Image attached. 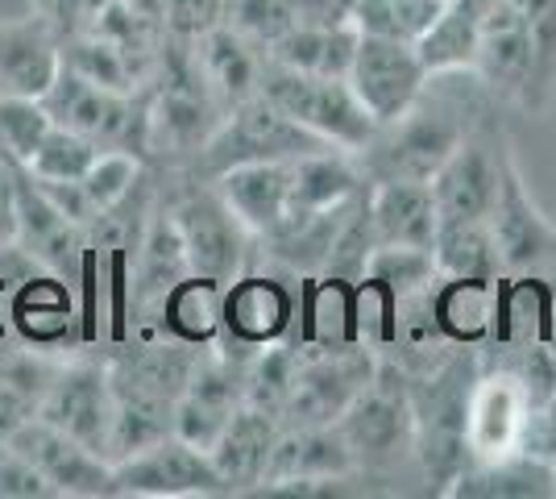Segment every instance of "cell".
Instances as JSON below:
<instances>
[{
    "mask_svg": "<svg viewBox=\"0 0 556 499\" xmlns=\"http://www.w3.org/2000/svg\"><path fill=\"white\" fill-rule=\"evenodd\" d=\"M453 79L457 72L428 75L416 104L374 134V142L362 150L366 175L374 184H382V179L428 184L437 175V166L469 138V113L478 109L482 79L473 75L469 88H453Z\"/></svg>",
    "mask_w": 556,
    "mask_h": 499,
    "instance_id": "6da1fadb",
    "label": "cell"
},
{
    "mask_svg": "<svg viewBox=\"0 0 556 499\" xmlns=\"http://www.w3.org/2000/svg\"><path fill=\"white\" fill-rule=\"evenodd\" d=\"M200 350L166 341L154 333V341L129 346L109 362L113 383V462L146 450L175 433V404L184 396L187 379L195 371Z\"/></svg>",
    "mask_w": 556,
    "mask_h": 499,
    "instance_id": "7a4b0ae2",
    "label": "cell"
},
{
    "mask_svg": "<svg viewBox=\"0 0 556 499\" xmlns=\"http://www.w3.org/2000/svg\"><path fill=\"white\" fill-rule=\"evenodd\" d=\"M478 358L465 346L437 362L432 371L407 375V404H412V450L424 462V475L441 491L469 466V446H465V412H469V391L478 379Z\"/></svg>",
    "mask_w": 556,
    "mask_h": 499,
    "instance_id": "3957f363",
    "label": "cell"
},
{
    "mask_svg": "<svg viewBox=\"0 0 556 499\" xmlns=\"http://www.w3.org/2000/svg\"><path fill=\"white\" fill-rule=\"evenodd\" d=\"M262 96H270L307 134H316L320 142H328L332 150H345V154H362L378 134V121L357 100L349 75H312L278 67L266 79Z\"/></svg>",
    "mask_w": 556,
    "mask_h": 499,
    "instance_id": "277c9868",
    "label": "cell"
},
{
    "mask_svg": "<svg viewBox=\"0 0 556 499\" xmlns=\"http://www.w3.org/2000/svg\"><path fill=\"white\" fill-rule=\"evenodd\" d=\"M374 375H378V354L370 346L300 350L282 421L287 425H337L349 404L374 383Z\"/></svg>",
    "mask_w": 556,
    "mask_h": 499,
    "instance_id": "5b68a950",
    "label": "cell"
},
{
    "mask_svg": "<svg viewBox=\"0 0 556 499\" xmlns=\"http://www.w3.org/2000/svg\"><path fill=\"white\" fill-rule=\"evenodd\" d=\"M316 134H307L300 121L287 117L270 96L241 100L232 109V117L216 129L204 146V166L212 175L232 171L245 163H278V159H300L312 150H325Z\"/></svg>",
    "mask_w": 556,
    "mask_h": 499,
    "instance_id": "8992f818",
    "label": "cell"
},
{
    "mask_svg": "<svg viewBox=\"0 0 556 499\" xmlns=\"http://www.w3.org/2000/svg\"><path fill=\"white\" fill-rule=\"evenodd\" d=\"M490 229L498 241L503 275H556V225L532 200L510 154L498 159V200L490 213Z\"/></svg>",
    "mask_w": 556,
    "mask_h": 499,
    "instance_id": "52a82bcc",
    "label": "cell"
},
{
    "mask_svg": "<svg viewBox=\"0 0 556 499\" xmlns=\"http://www.w3.org/2000/svg\"><path fill=\"white\" fill-rule=\"evenodd\" d=\"M109 496H229V487H225L220 471L212 466L208 450H195V446H187L184 437L170 433L163 441L113 462Z\"/></svg>",
    "mask_w": 556,
    "mask_h": 499,
    "instance_id": "ba28073f",
    "label": "cell"
},
{
    "mask_svg": "<svg viewBox=\"0 0 556 499\" xmlns=\"http://www.w3.org/2000/svg\"><path fill=\"white\" fill-rule=\"evenodd\" d=\"M295 304H300V291L287 284V279L262 275V271H241L237 279L225 284L216 346L220 350L237 346V354H257L266 346L291 341Z\"/></svg>",
    "mask_w": 556,
    "mask_h": 499,
    "instance_id": "9c48e42d",
    "label": "cell"
},
{
    "mask_svg": "<svg viewBox=\"0 0 556 499\" xmlns=\"http://www.w3.org/2000/svg\"><path fill=\"white\" fill-rule=\"evenodd\" d=\"M38 416L79 446L113 462V383L100 362H63L54 366Z\"/></svg>",
    "mask_w": 556,
    "mask_h": 499,
    "instance_id": "30bf717a",
    "label": "cell"
},
{
    "mask_svg": "<svg viewBox=\"0 0 556 499\" xmlns=\"http://www.w3.org/2000/svg\"><path fill=\"white\" fill-rule=\"evenodd\" d=\"M349 84H353L357 100L366 104V113L382 129V125L403 117L419 100L424 84H428V67H424V59H419V50L412 42L357 34L353 63H349Z\"/></svg>",
    "mask_w": 556,
    "mask_h": 499,
    "instance_id": "8fae6325",
    "label": "cell"
},
{
    "mask_svg": "<svg viewBox=\"0 0 556 499\" xmlns=\"http://www.w3.org/2000/svg\"><path fill=\"white\" fill-rule=\"evenodd\" d=\"M337 433L345 437L349 453L362 462H382L399 453V446H412V404H407V375L399 366L378 362L374 383L349 404L337 421Z\"/></svg>",
    "mask_w": 556,
    "mask_h": 499,
    "instance_id": "7c38bea8",
    "label": "cell"
},
{
    "mask_svg": "<svg viewBox=\"0 0 556 499\" xmlns=\"http://www.w3.org/2000/svg\"><path fill=\"white\" fill-rule=\"evenodd\" d=\"M175 225L184 234L187 262L195 275H208L216 284H229L245 266V246L250 229L232 216V209L220 200V191H191L175 209Z\"/></svg>",
    "mask_w": 556,
    "mask_h": 499,
    "instance_id": "4fadbf2b",
    "label": "cell"
},
{
    "mask_svg": "<svg viewBox=\"0 0 556 499\" xmlns=\"http://www.w3.org/2000/svg\"><path fill=\"white\" fill-rule=\"evenodd\" d=\"M241 404H245V366H237L229 354L204 358L200 350L195 371L175 404V437H184L195 450H212Z\"/></svg>",
    "mask_w": 556,
    "mask_h": 499,
    "instance_id": "5bb4252c",
    "label": "cell"
},
{
    "mask_svg": "<svg viewBox=\"0 0 556 499\" xmlns=\"http://www.w3.org/2000/svg\"><path fill=\"white\" fill-rule=\"evenodd\" d=\"M42 104L54 117V125H67L75 134L92 138L100 150H129L125 142L134 134V117H129L134 109H129L125 92L104 88L63 63V72L54 75V84L42 92Z\"/></svg>",
    "mask_w": 556,
    "mask_h": 499,
    "instance_id": "9a60e30c",
    "label": "cell"
},
{
    "mask_svg": "<svg viewBox=\"0 0 556 499\" xmlns=\"http://www.w3.org/2000/svg\"><path fill=\"white\" fill-rule=\"evenodd\" d=\"M532 404L519 391V383L482 366L473 391H469V412H465V446L469 462H498L507 453L523 450V433H528Z\"/></svg>",
    "mask_w": 556,
    "mask_h": 499,
    "instance_id": "2e32d148",
    "label": "cell"
},
{
    "mask_svg": "<svg viewBox=\"0 0 556 499\" xmlns=\"http://www.w3.org/2000/svg\"><path fill=\"white\" fill-rule=\"evenodd\" d=\"M79 333V304L67 275L34 266L13 287V341L38 354H59L75 346Z\"/></svg>",
    "mask_w": 556,
    "mask_h": 499,
    "instance_id": "e0dca14e",
    "label": "cell"
},
{
    "mask_svg": "<svg viewBox=\"0 0 556 499\" xmlns=\"http://www.w3.org/2000/svg\"><path fill=\"white\" fill-rule=\"evenodd\" d=\"M532 22L519 0H494L478 34V54H473V75L482 79L486 92L523 96L532 88Z\"/></svg>",
    "mask_w": 556,
    "mask_h": 499,
    "instance_id": "ac0fdd59",
    "label": "cell"
},
{
    "mask_svg": "<svg viewBox=\"0 0 556 499\" xmlns=\"http://www.w3.org/2000/svg\"><path fill=\"white\" fill-rule=\"evenodd\" d=\"M4 441H13V446L42 471V478L54 487V496H109L113 462L92 453L88 446H79L75 437L59 433L54 425H47L42 416L25 421V425L17 428L13 437H4Z\"/></svg>",
    "mask_w": 556,
    "mask_h": 499,
    "instance_id": "d6986e66",
    "label": "cell"
},
{
    "mask_svg": "<svg viewBox=\"0 0 556 499\" xmlns=\"http://www.w3.org/2000/svg\"><path fill=\"white\" fill-rule=\"evenodd\" d=\"M357 471L337 425H282L270 453L262 487H312V483H341Z\"/></svg>",
    "mask_w": 556,
    "mask_h": 499,
    "instance_id": "ffe728a7",
    "label": "cell"
},
{
    "mask_svg": "<svg viewBox=\"0 0 556 499\" xmlns=\"http://www.w3.org/2000/svg\"><path fill=\"white\" fill-rule=\"evenodd\" d=\"M498 159L503 154L469 134L428 179L437 221H490L498 200Z\"/></svg>",
    "mask_w": 556,
    "mask_h": 499,
    "instance_id": "44dd1931",
    "label": "cell"
},
{
    "mask_svg": "<svg viewBox=\"0 0 556 499\" xmlns=\"http://www.w3.org/2000/svg\"><path fill=\"white\" fill-rule=\"evenodd\" d=\"M63 72V38L42 17H13L0 22V96H38Z\"/></svg>",
    "mask_w": 556,
    "mask_h": 499,
    "instance_id": "7402d4cb",
    "label": "cell"
},
{
    "mask_svg": "<svg viewBox=\"0 0 556 499\" xmlns=\"http://www.w3.org/2000/svg\"><path fill=\"white\" fill-rule=\"evenodd\" d=\"M17 250L54 275H71L84 254V225H75L47 200L29 171H17Z\"/></svg>",
    "mask_w": 556,
    "mask_h": 499,
    "instance_id": "603a6c76",
    "label": "cell"
},
{
    "mask_svg": "<svg viewBox=\"0 0 556 499\" xmlns=\"http://www.w3.org/2000/svg\"><path fill=\"white\" fill-rule=\"evenodd\" d=\"M291 163L295 159H278V163H245L220 171L216 191L232 209V216L254 234L266 238L291 213Z\"/></svg>",
    "mask_w": 556,
    "mask_h": 499,
    "instance_id": "cb8c5ba5",
    "label": "cell"
},
{
    "mask_svg": "<svg viewBox=\"0 0 556 499\" xmlns=\"http://www.w3.org/2000/svg\"><path fill=\"white\" fill-rule=\"evenodd\" d=\"M278 433H282V425H278L275 412L254 408V404L237 408V416L229 421V428L216 437V446L208 450L212 466L220 471L229 496L232 491H254V487H262Z\"/></svg>",
    "mask_w": 556,
    "mask_h": 499,
    "instance_id": "d4e9b609",
    "label": "cell"
},
{
    "mask_svg": "<svg viewBox=\"0 0 556 499\" xmlns=\"http://www.w3.org/2000/svg\"><path fill=\"white\" fill-rule=\"evenodd\" d=\"M494 300L498 279H469V275H437L428 287V309L448 346L478 350L494 333Z\"/></svg>",
    "mask_w": 556,
    "mask_h": 499,
    "instance_id": "484cf974",
    "label": "cell"
},
{
    "mask_svg": "<svg viewBox=\"0 0 556 499\" xmlns=\"http://www.w3.org/2000/svg\"><path fill=\"white\" fill-rule=\"evenodd\" d=\"M374 246H412L432 250L437 241V204L432 188L419 179H382L370 188Z\"/></svg>",
    "mask_w": 556,
    "mask_h": 499,
    "instance_id": "4316f807",
    "label": "cell"
},
{
    "mask_svg": "<svg viewBox=\"0 0 556 499\" xmlns=\"http://www.w3.org/2000/svg\"><path fill=\"white\" fill-rule=\"evenodd\" d=\"M220 300L225 284L191 271L179 284L166 287L163 300L154 304V333L191 350H212L220 337Z\"/></svg>",
    "mask_w": 556,
    "mask_h": 499,
    "instance_id": "83f0119b",
    "label": "cell"
},
{
    "mask_svg": "<svg viewBox=\"0 0 556 499\" xmlns=\"http://www.w3.org/2000/svg\"><path fill=\"white\" fill-rule=\"evenodd\" d=\"M444 496L465 499H544L556 496V471L553 462L519 450L498 462H469L462 475L448 483Z\"/></svg>",
    "mask_w": 556,
    "mask_h": 499,
    "instance_id": "f1b7e54d",
    "label": "cell"
},
{
    "mask_svg": "<svg viewBox=\"0 0 556 499\" xmlns=\"http://www.w3.org/2000/svg\"><path fill=\"white\" fill-rule=\"evenodd\" d=\"M362 184V171L353 166L345 150H312L300 154L291 163V213L287 216H312L328 213V209H341L345 200H353Z\"/></svg>",
    "mask_w": 556,
    "mask_h": 499,
    "instance_id": "f546056e",
    "label": "cell"
},
{
    "mask_svg": "<svg viewBox=\"0 0 556 499\" xmlns=\"http://www.w3.org/2000/svg\"><path fill=\"white\" fill-rule=\"evenodd\" d=\"M191 275L184 234L175 225V213H154L146 225L138 250H134V300L138 309H154L170 284Z\"/></svg>",
    "mask_w": 556,
    "mask_h": 499,
    "instance_id": "4dcf8cb0",
    "label": "cell"
},
{
    "mask_svg": "<svg viewBox=\"0 0 556 499\" xmlns=\"http://www.w3.org/2000/svg\"><path fill=\"white\" fill-rule=\"evenodd\" d=\"M50 375H54V362H47L38 350L0 346V441L38 416Z\"/></svg>",
    "mask_w": 556,
    "mask_h": 499,
    "instance_id": "1f68e13d",
    "label": "cell"
},
{
    "mask_svg": "<svg viewBox=\"0 0 556 499\" xmlns=\"http://www.w3.org/2000/svg\"><path fill=\"white\" fill-rule=\"evenodd\" d=\"M353 47H357V29L349 17L332 25H295L278 38V67L312 75H349L353 63Z\"/></svg>",
    "mask_w": 556,
    "mask_h": 499,
    "instance_id": "d6a6232c",
    "label": "cell"
},
{
    "mask_svg": "<svg viewBox=\"0 0 556 499\" xmlns=\"http://www.w3.org/2000/svg\"><path fill=\"white\" fill-rule=\"evenodd\" d=\"M432 259L441 275H469V279H498L503 259L490 221H437Z\"/></svg>",
    "mask_w": 556,
    "mask_h": 499,
    "instance_id": "836d02e7",
    "label": "cell"
},
{
    "mask_svg": "<svg viewBox=\"0 0 556 499\" xmlns=\"http://www.w3.org/2000/svg\"><path fill=\"white\" fill-rule=\"evenodd\" d=\"M441 9L444 0H345V17L357 34L394 38V42H412V47L432 29Z\"/></svg>",
    "mask_w": 556,
    "mask_h": 499,
    "instance_id": "e575fe53",
    "label": "cell"
},
{
    "mask_svg": "<svg viewBox=\"0 0 556 499\" xmlns=\"http://www.w3.org/2000/svg\"><path fill=\"white\" fill-rule=\"evenodd\" d=\"M50 129H54V117L38 96H0V154L4 159L29 166Z\"/></svg>",
    "mask_w": 556,
    "mask_h": 499,
    "instance_id": "d590c367",
    "label": "cell"
},
{
    "mask_svg": "<svg viewBox=\"0 0 556 499\" xmlns=\"http://www.w3.org/2000/svg\"><path fill=\"white\" fill-rule=\"evenodd\" d=\"M141 179V163L134 159V150H100L96 163L88 166V175L79 179L84 184V196L96 209V216H113Z\"/></svg>",
    "mask_w": 556,
    "mask_h": 499,
    "instance_id": "8d00e7d4",
    "label": "cell"
},
{
    "mask_svg": "<svg viewBox=\"0 0 556 499\" xmlns=\"http://www.w3.org/2000/svg\"><path fill=\"white\" fill-rule=\"evenodd\" d=\"M96 154H100V146L92 138L75 134L67 125H54L25 171L38 179H54V184H79L88 175V166L96 163Z\"/></svg>",
    "mask_w": 556,
    "mask_h": 499,
    "instance_id": "74e56055",
    "label": "cell"
},
{
    "mask_svg": "<svg viewBox=\"0 0 556 499\" xmlns=\"http://www.w3.org/2000/svg\"><path fill=\"white\" fill-rule=\"evenodd\" d=\"M0 499H54V487L13 441H0Z\"/></svg>",
    "mask_w": 556,
    "mask_h": 499,
    "instance_id": "f35d334b",
    "label": "cell"
},
{
    "mask_svg": "<svg viewBox=\"0 0 556 499\" xmlns=\"http://www.w3.org/2000/svg\"><path fill=\"white\" fill-rule=\"evenodd\" d=\"M523 450L556 462V391L528 416V433H523Z\"/></svg>",
    "mask_w": 556,
    "mask_h": 499,
    "instance_id": "ab89813d",
    "label": "cell"
},
{
    "mask_svg": "<svg viewBox=\"0 0 556 499\" xmlns=\"http://www.w3.org/2000/svg\"><path fill=\"white\" fill-rule=\"evenodd\" d=\"M17 171L22 166L0 154V246L17 241Z\"/></svg>",
    "mask_w": 556,
    "mask_h": 499,
    "instance_id": "60d3db41",
    "label": "cell"
},
{
    "mask_svg": "<svg viewBox=\"0 0 556 499\" xmlns=\"http://www.w3.org/2000/svg\"><path fill=\"white\" fill-rule=\"evenodd\" d=\"M13 287H17V275H4L0 271V346L13 341Z\"/></svg>",
    "mask_w": 556,
    "mask_h": 499,
    "instance_id": "b9f144b4",
    "label": "cell"
},
{
    "mask_svg": "<svg viewBox=\"0 0 556 499\" xmlns=\"http://www.w3.org/2000/svg\"><path fill=\"white\" fill-rule=\"evenodd\" d=\"M544 346H548L556 358V296H553V309H548V325H544Z\"/></svg>",
    "mask_w": 556,
    "mask_h": 499,
    "instance_id": "7bdbcfd3",
    "label": "cell"
},
{
    "mask_svg": "<svg viewBox=\"0 0 556 499\" xmlns=\"http://www.w3.org/2000/svg\"><path fill=\"white\" fill-rule=\"evenodd\" d=\"M553 471H556V462H553Z\"/></svg>",
    "mask_w": 556,
    "mask_h": 499,
    "instance_id": "ee69618b",
    "label": "cell"
}]
</instances>
